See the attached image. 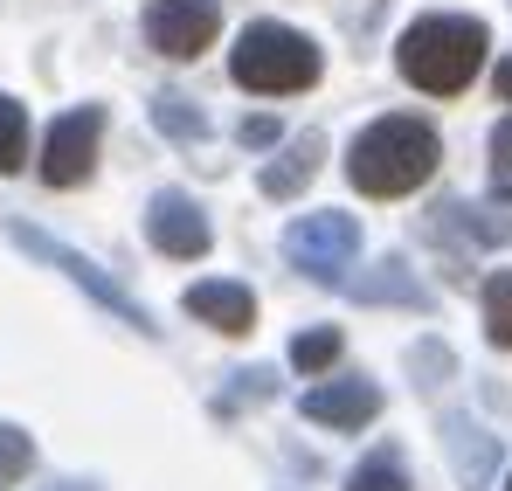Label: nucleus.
Returning <instances> with one entry per match:
<instances>
[{
    "instance_id": "f257e3e1",
    "label": "nucleus",
    "mask_w": 512,
    "mask_h": 491,
    "mask_svg": "<svg viewBox=\"0 0 512 491\" xmlns=\"http://www.w3.org/2000/svg\"><path fill=\"white\" fill-rule=\"evenodd\" d=\"M485 49H492L485 21H471V14H423V21L402 28L395 63H402V77L416 83V90H429V97H457L464 83L478 77Z\"/></svg>"
},
{
    "instance_id": "f03ea898",
    "label": "nucleus",
    "mask_w": 512,
    "mask_h": 491,
    "mask_svg": "<svg viewBox=\"0 0 512 491\" xmlns=\"http://www.w3.org/2000/svg\"><path fill=\"white\" fill-rule=\"evenodd\" d=\"M436 160H443V146H436V132H429L423 118H374L353 139L346 173H353L360 194H416L436 173Z\"/></svg>"
},
{
    "instance_id": "7ed1b4c3",
    "label": "nucleus",
    "mask_w": 512,
    "mask_h": 491,
    "mask_svg": "<svg viewBox=\"0 0 512 491\" xmlns=\"http://www.w3.org/2000/svg\"><path fill=\"white\" fill-rule=\"evenodd\" d=\"M319 70H326L319 42L298 35V28H284V21H250V28L236 35V49H229V77L243 83V90H256V97L312 90Z\"/></svg>"
},
{
    "instance_id": "20e7f679",
    "label": "nucleus",
    "mask_w": 512,
    "mask_h": 491,
    "mask_svg": "<svg viewBox=\"0 0 512 491\" xmlns=\"http://www.w3.org/2000/svg\"><path fill=\"white\" fill-rule=\"evenodd\" d=\"M7 236H14V243L28 249L35 263H49V270H63V277H70V284L84 291L90 305H104V312H118V326L146 332V339L160 332V326H153V319H146V305H139V298H132L125 284H111V277H104V270H97V263H90V256H84V249H70V243H56V236H42L35 222H14Z\"/></svg>"
},
{
    "instance_id": "39448f33",
    "label": "nucleus",
    "mask_w": 512,
    "mask_h": 491,
    "mask_svg": "<svg viewBox=\"0 0 512 491\" xmlns=\"http://www.w3.org/2000/svg\"><path fill=\"white\" fill-rule=\"evenodd\" d=\"M284 256L305 270V277H319V284H333L353 270V256H360V222L353 215H305V222H291V236H284Z\"/></svg>"
},
{
    "instance_id": "423d86ee",
    "label": "nucleus",
    "mask_w": 512,
    "mask_h": 491,
    "mask_svg": "<svg viewBox=\"0 0 512 491\" xmlns=\"http://www.w3.org/2000/svg\"><path fill=\"white\" fill-rule=\"evenodd\" d=\"M97 146H104V104H77L49 125L42 139V180L49 187H84L90 166H97Z\"/></svg>"
},
{
    "instance_id": "0eeeda50",
    "label": "nucleus",
    "mask_w": 512,
    "mask_h": 491,
    "mask_svg": "<svg viewBox=\"0 0 512 491\" xmlns=\"http://www.w3.org/2000/svg\"><path fill=\"white\" fill-rule=\"evenodd\" d=\"M215 28H222V0H153L146 7V42L180 63L201 56L215 42Z\"/></svg>"
},
{
    "instance_id": "6e6552de",
    "label": "nucleus",
    "mask_w": 512,
    "mask_h": 491,
    "mask_svg": "<svg viewBox=\"0 0 512 491\" xmlns=\"http://www.w3.org/2000/svg\"><path fill=\"white\" fill-rule=\"evenodd\" d=\"M146 243L160 249V256L194 263V256H208L215 229H208V215H201L194 194H153V208H146Z\"/></svg>"
},
{
    "instance_id": "1a4fd4ad",
    "label": "nucleus",
    "mask_w": 512,
    "mask_h": 491,
    "mask_svg": "<svg viewBox=\"0 0 512 491\" xmlns=\"http://www.w3.org/2000/svg\"><path fill=\"white\" fill-rule=\"evenodd\" d=\"M305 415L319 429H367L381 415V381H319L305 395Z\"/></svg>"
},
{
    "instance_id": "9d476101",
    "label": "nucleus",
    "mask_w": 512,
    "mask_h": 491,
    "mask_svg": "<svg viewBox=\"0 0 512 491\" xmlns=\"http://www.w3.org/2000/svg\"><path fill=\"white\" fill-rule=\"evenodd\" d=\"M201 326L229 332V339H243V332L256 326V298L243 291V284H222V277H208V284H187V298H180Z\"/></svg>"
},
{
    "instance_id": "9b49d317",
    "label": "nucleus",
    "mask_w": 512,
    "mask_h": 491,
    "mask_svg": "<svg viewBox=\"0 0 512 491\" xmlns=\"http://www.w3.org/2000/svg\"><path fill=\"white\" fill-rule=\"evenodd\" d=\"M319 160H326V132H298V139H291L277 160L256 173V187H263L270 201H291V194H305V187H312Z\"/></svg>"
},
{
    "instance_id": "f8f14e48",
    "label": "nucleus",
    "mask_w": 512,
    "mask_h": 491,
    "mask_svg": "<svg viewBox=\"0 0 512 491\" xmlns=\"http://www.w3.org/2000/svg\"><path fill=\"white\" fill-rule=\"evenodd\" d=\"M340 284L360 298V305H388V298H395V305H423V284H416L409 263H395V256H381L367 277H340Z\"/></svg>"
},
{
    "instance_id": "ddd939ff",
    "label": "nucleus",
    "mask_w": 512,
    "mask_h": 491,
    "mask_svg": "<svg viewBox=\"0 0 512 491\" xmlns=\"http://www.w3.org/2000/svg\"><path fill=\"white\" fill-rule=\"evenodd\" d=\"M450 450H457V478H464V485H485V471H492V436L457 415V422H450Z\"/></svg>"
},
{
    "instance_id": "4468645a",
    "label": "nucleus",
    "mask_w": 512,
    "mask_h": 491,
    "mask_svg": "<svg viewBox=\"0 0 512 491\" xmlns=\"http://www.w3.org/2000/svg\"><path fill=\"white\" fill-rule=\"evenodd\" d=\"M340 353H346V339L333 326H312V332H298V339H291V367H298V374H326Z\"/></svg>"
},
{
    "instance_id": "2eb2a0df",
    "label": "nucleus",
    "mask_w": 512,
    "mask_h": 491,
    "mask_svg": "<svg viewBox=\"0 0 512 491\" xmlns=\"http://www.w3.org/2000/svg\"><path fill=\"white\" fill-rule=\"evenodd\" d=\"M153 125L173 132V139H208V118H201V111H194V97H180V90L153 97Z\"/></svg>"
},
{
    "instance_id": "dca6fc26",
    "label": "nucleus",
    "mask_w": 512,
    "mask_h": 491,
    "mask_svg": "<svg viewBox=\"0 0 512 491\" xmlns=\"http://www.w3.org/2000/svg\"><path fill=\"white\" fill-rule=\"evenodd\" d=\"M485 339L492 346H512V270H492L485 277Z\"/></svg>"
},
{
    "instance_id": "f3484780",
    "label": "nucleus",
    "mask_w": 512,
    "mask_h": 491,
    "mask_svg": "<svg viewBox=\"0 0 512 491\" xmlns=\"http://www.w3.org/2000/svg\"><path fill=\"white\" fill-rule=\"evenodd\" d=\"M346 491H409V471H402V457H395V450H374L367 464H353Z\"/></svg>"
},
{
    "instance_id": "a211bd4d",
    "label": "nucleus",
    "mask_w": 512,
    "mask_h": 491,
    "mask_svg": "<svg viewBox=\"0 0 512 491\" xmlns=\"http://www.w3.org/2000/svg\"><path fill=\"white\" fill-rule=\"evenodd\" d=\"M35 471V436L28 429H14V422H0V491L21 485Z\"/></svg>"
},
{
    "instance_id": "6ab92c4d",
    "label": "nucleus",
    "mask_w": 512,
    "mask_h": 491,
    "mask_svg": "<svg viewBox=\"0 0 512 491\" xmlns=\"http://www.w3.org/2000/svg\"><path fill=\"white\" fill-rule=\"evenodd\" d=\"M21 160H28V111L14 97H0V173H14Z\"/></svg>"
},
{
    "instance_id": "aec40b11",
    "label": "nucleus",
    "mask_w": 512,
    "mask_h": 491,
    "mask_svg": "<svg viewBox=\"0 0 512 491\" xmlns=\"http://www.w3.org/2000/svg\"><path fill=\"white\" fill-rule=\"evenodd\" d=\"M270 381H277L270 367H250V374H236V395H229V402H215V409H236V402H256V395H270Z\"/></svg>"
},
{
    "instance_id": "412c9836",
    "label": "nucleus",
    "mask_w": 512,
    "mask_h": 491,
    "mask_svg": "<svg viewBox=\"0 0 512 491\" xmlns=\"http://www.w3.org/2000/svg\"><path fill=\"white\" fill-rule=\"evenodd\" d=\"M492 166H499V187H506V180H512V118L492 125Z\"/></svg>"
},
{
    "instance_id": "4be33fe9",
    "label": "nucleus",
    "mask_w": 512,
    "mask_h": 491,
    "mask_svg": "<svg viewBox=\"0 0 512 491\" xmlns=\"http://www.w3.org/2000/svg\"><path fill=\"white\" fill-rule=\"evenodd\" d=\"M243 146H277V118H243Z\"/></svg>"
},
{
    "instance_id": "5701e85b",
    "label": "nucleus",
    "mask_w": 512,
    "mask_h": 491,
    "mask_svg": "<svg viewBox=\"0 0 512 491\" xmlns=\"http://www.w3.org/2000/svg\"><path fill=\"white\" fill-rule=\"evenodd\" d=\"M499 97H506V104H512V56H506V63H499Z\"/></svg>"
},
{
    "instance_id": "b1692460",
    "label": "nucleus",
    "mask_w": 512,
    "mask_h": 491,
    "mask_svg": "<svg viewBox=\"0 0 512 491\" xmlns=\"http://www.w3.org/2000/svg\"><path fill=\"white\" fill-rule=\"evenodd\" d=\"M49 491H97V485H84V478H70V485H49Z\"/></svg>"
},
{
    "instance_id": "393cba45",
    "label": "nucleus",
    "mask_w": 512,
    "mask_h": 491,
    "mask_svg": "<svg viewBox=\"0 0 512 491\" xmlns=\"http://www.w3.org/2000/svg\"><path fill=\"white\" fill-rule=\"evenodd\" d=\"M506 491H512V478H506Z\"/></svg>"
}]
</instances>
